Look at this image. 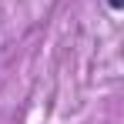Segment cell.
Masks as SVG:
<instances>
[{
    "instance_id": "6da1fadb",
    "label": "cell",
    "mask_w": 124,
    "mask_h": 124,
    "mask_svg": "<svg viewBox=\"0 0 124 124\" xmlns=\"http://www.w3.org/2000/svg\"><path fill=\"white\" fill-rule=\"evenodd\" d=\"M107 7H111V10H121V7H124V0H107Z\"/></svg>"
}]
</instances>
